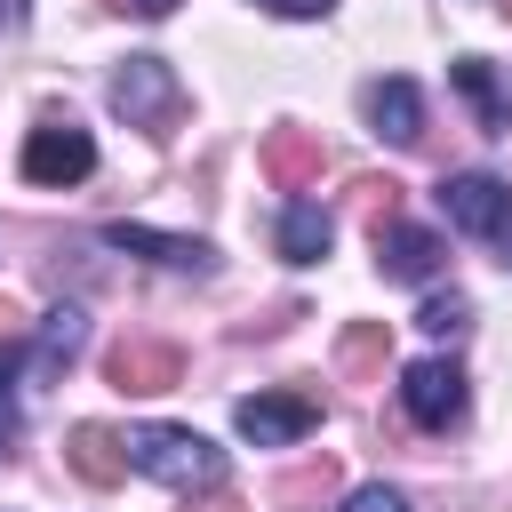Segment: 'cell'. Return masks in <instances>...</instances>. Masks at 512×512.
Returning <instances> with one entry per match:
<instances>
[{
    "label": "cell",
    "mask_w": 512,
    "mask_h": 512,
    "mask_svg": "<svg viewBox=\"0 0 512 512\" xmlns=\"http://www.w3.org/2000/svg\"><path fill=\"white\" fill-rule=\"evenodd\" d=\"M128 464L176 496H200V488H224V448L192 424H136L128 432Z\"/></svg>",
    "instance_id": "6da1fadb"
},
{
    "label": "cell",
    "mask_w": 512,
    "mask_h": 512,
    "mask_svg": "<svg viewBox=\"0 0 512 512\" xmlns=\"http://www.w3.org/2000/svg\"><path fill=\"white\" fill-rule=\"evenodd\" d=\"M440 208H448V224L472 232V240H512V184L488 176V168L448 176V184H440Z\"/></svg>",
    "instance_id": "7a4b0ae2"
},
{
    "label": "cell",
    "mask_w": 512,
    "mask_h": 512,
    "mask_svg": "<svg viewBox=\"0 0 512 512\" xmlns=\"http://www.w3.org/2000/svg\"><path fill=\"white\" fill-rule=\"evenodd\" d=\"M112 112L128 120V128H168L176 120V72L160 64V56H128L120 72H112Z\"/></svg>",
    "instance_id": "3957f363"
},
{
    "label": "cell",
    "mask_w": 512,
    "mask_h": 512,
    "mask_svg": "<svg viewBox=\"0 0 512 512\" xmlns=\"http://www.w3.org/2000/svg\"><path fill=\"white\" fill-rule=\"evenodd\" d=\"M232 424H240V440H256V448H288V440H304V432L320 424V400H312V392H248V400L232 408Z\"/></svg>",
    "instance_id": "277c9868"
},
{
    "label": "cell",
    "mask_w": 512,
    "mask_h": 512,
    "mask_svg": "<svg viewBox=\"0 0 512 512\" xmlns=\"http://www.w3.org/2000/svg\"><path fill=\"white\" fill-rule=\"evenodd\" d=\"M88 168H96L88 128H72V120H40V128L24 136V176H32V184H80Z\"/></svg>",
    "instance_id": "5b68a950"
},
{
    "label": "cell",
    "mask_w": 512,
    "mask_h": 512,
    "mask_svg": "<svg viewBox=\"0 0 512 512\" xmlns=\"http://www.w3.org/2000/svg\"><path fill=\"white\" fill-rule=\"evenodd\" d=\"M400 400H408V416L424 432H448L464 416V368L456 360H408L400 368Z\"/></svg>",
    "instance_id": "8992f818"
},
{
    "label": "cell",
    "mask_w": 512,
    "mask_h": 512,
    "mask_svg": "<svg viewBox=\"0 0 512 512\" xmlns=\"http://www.w3.org/2000/svg\"><path fill=\"white\" fill-rule=\"evenodd\" d=\"M104 376H112L120 392H176V384H184V352L160 344V336H120V344L104 352Z\"/></svg>",
    "instance_id": "52a82bcc"
},
{
    "label": "cell",
    "mask_w": 512,
    "mask_h": 512,
    "mask_svg": "<svg viewBox=\"0 0 512 512\" xmlns=\"http://www.w3.org/2000/svg\"><path fill=\"white\" fill-rule=\"evenodd\" d=\"M368 232H376V264H384V280H432V272H440V256H448V248H440V232L400 224V216H392V224H368Z\"/></svg>",
    "instance_id": "ba28073f"
},
{
    "label": "cell",
    "mask_w": 512,
    "mask_h": 512,
    "mask_svg": "<svg viewBox=\"0 0 512 512\" xmlns=\"http://www.w3.org/2000/svg\"><path fill=\"white\" fill-rule=\"evenodd\" d=\"M104 240H112L120 256H152V264H168V272H208V264H216L208 240H176V232H152V224H104Z\"/></svg>",
    "instance_id": "9c48e42d"
},
{
    "label": "cell",
    "mask_w": 512,
    "mask_h": 512,
    "mask_svg": "<svg viewBox=\"0 0 512 512\" xmlns=\"http://www.w3.org/2000/svg\"><path fill=\"white\" fill-rule=\"evenodd\" d=\"M64 456H72V472H80V480H96V488H112V480L128 472V440H120L112 424H72Z\"/></svg>",
    "instance_id": "30bf717a"
},
{
    "label": "cell",
    "mask_w": 512,
    "mask_h": 512,
    "mask_svg": "<svg viewBox=\"0 0 512 512\" xmlns=\"http://www.w3.org/2000/svg\"><path fill=\"white\" fill-rule=\"evenodd\" d=\"M264 176H272L280 192H304V184L320 176V136H304V128H272V136H264Z\"/></svg>",
    "instance_id": "8fae6325"
},
{
    "label": "cell",
    "mask_w": 512,
    "mask_h": 512,
    "mask_svg": "<svg viewBox=\"0 0 512 512\" xmlns=\"http://www.w3.org/2000/svg\"><path fill=\"white\" fill-rule=\"evenodd\" d=\"M368 120H376V136L416 144V136H424V96H416L408 80H376V88H368Z\"/></svg>",
    "instance_id": "7c38bea8"
},
{
    "label": "cell",
    "mask_w": 512,
    "mask_h": 512,
    "mask_svg": "<svg viewBox=\"0 0 512 512\" xmlns=\"http://www.w3.org/2000/svg\"><path fill=\"white\" fill-rule=\"evenodd\" d=\"M328 240H336L328 208H312V200H288V208H280V256H288V264H320Z\"/></svg>",
    "instance_id": "4fadbf2b"
},
{
    "label": "cell",
    "mask_w": 512,
    "mask_h": 512,
    "mask_svg": "<svg viewBox=\"0 0 512 512\" xmlns=\"http://www.w3.org/2000/svg\"><path fill=\"white\" fill-rule=\"evenodd\" d=\"M456 88L472 96V112H480L488 128H512V80H504L488 56H456Z\"/></svg>",
    "instance_id": "5bb4252c"
},
{
    "label": "cell",
    "mask_w": 512,
    "mask_h": 512,
    "mask_svg": "<svg viewBox=\"0 0 512 512\" xmlns=\"http://www.w3.org/2000/svg\"><path fill=\"white\" fill-rule=\"evenodd\" d=\"M80 336H88V312L80 304H56L48 312V328H40V344H32V368L48 376V368H64L72 352H80Z\"/></svg>",
    "instance_id": "9a60e30c"
},
{
    "label": "cell",
    "mask_w": 512,
    "mask_h": 512,
    "mask_svg": "<svg viewBox=\"0 0 512 512\" xmlns=\"http://www.w3.org/2000/svg\"><path fill=\"white\" fill-rule=\"evenodd\" d=\"M384 344H392V336H384V320H360V328H344V352H336V360H344L352 376H368V368L384 360Z\"/></svg>",
    "instance_id": "2e32d148"
},
{
    "label": "cell",
    "mask_w": 512,
    "mask_h": 512,
    "mask_svg": "<svg viewBox=\"0 0 512 512\" xmlns=\"http://www.w3.org/2000/svg\"><path fill=\"white\" fill-rule=\"evenodd\" d=\"M416 328H424V336H464V328H472V304H464V296H424Z\"/></svg>",
    "instance_id": "e0dca14e"
},
{
    "label": "cell",
    "mask_w": 512,
    "mask_h": 512,
    "mask_svg": "<svg viewBox=\"0 0 512 512\" xmlns=\"http://www.w3.org/2000/svg\"><path fill=\"white\" fill-rule=\"evenodd\" d=\"M16 368H24V352L0 336V448L16 440Z\"/></svg>",
    "instance_id": "ac0fdd59"
},
{
    "label": "cell",
    "mask_w": 512,
    "mask_h": 512,
    "mask_svg": "<svg viewBox=\"0 0 512 512\" xmlns=\"http://www.w3.org/2000/svg\"><path fill=\"white\" fill-rule=\"evenodd\" d=\"M336 512H408V496H400V488H352Z\"/></svg>",
    "instance_id": "d6986e66"
},
{
    "label": "cell",
    "mask_w": 512,
    "mask_h": 512,
    "mask_svg": "<svg viewBox=\"0 0 512 512\" xmlns=\"http://www.w3.org/2000/svg\"><path fill=\"white\" fill-rule=\"evenodd\" d=\"M264 8H280V16H328L336 0H264Z\"/></svg>",
    "instance_id": "ffe728a7"
},
{
    "label": "cell",
    "mask_w": 512,
    "mask_h": 512,
    "mask_svg": "<svg viewBox=\"0 0 512 512\" xmlns=\"http://www.w3.org/2000/svg\"><path fill=\"white\" fill-rule=\"evenodd\" d=\"M136 8H144V16H168V8H176V0H136Z\"/></svg>",
    "instance_id": "44dd1931"
},
{
    "label": "cell",
    "mask_w": 512,
    "mask_h": 512,
    "mask_svg": "<svg viewBox=\"0 0 512 512\" xmlns=\"http://www.w3.org/2000/svg\"><path fill=\"white\" fill-rule=\"evenodd\" d=\"M504 16H512V0H504Z\"/></svg>",
    "instance_id": "7402d4cb"
},
{
    "label": "cell",
    "mask_w": 512,
    "mask_h": 512,
    "mask_svg": "<svg viewBox=\"0 0 512 512\" xmlns=\"http://www.w3.org/2000/svg\"><path fill=\"white\" fill-rule=\"evenodd\" d=\"M0 24H8V8H0Z\"/></svg>",
    "instance_id": "603a6c76"
}]
</instances>
